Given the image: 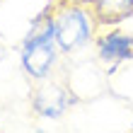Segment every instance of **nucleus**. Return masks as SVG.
Masks as SVG:
<instances>
[{"label": "nucleus", "instance_id": "1", "mask_svg": "<svg viewBox=\"0 0 133 133\" xmlns=\"http://www.w3.org/2000/svg\"><path fill=\"white\" fill-rule=\"evenodd\" d=\"M51 12H53V5H46L32 19L29 32L22 39V46H19V65L24 70V75L32 77L34 82L56 75L58 61L63 56L56 44Z\"/></svg>", "mask_w": 133, "mask_h": 133}, {"label": "nucleus", "instance_id": "5", "mask_svg": "<svg viewBox=\"0 0 133 133\" xmlns=\"http://www.w3.org/2000/svg\"><path fill=\"white\" fill-rule=\"evenodd\" d=\"M95 10L99 27H114L133 17V0H87Z\"/></svg>", "mask_w": 133, "mask_h": 133}, {"label": "nucleus", "instance_id": "2", "mask_svg": "<svg viewBox=\"0 0 133 133\" xmlns=\"http://www.w3.org/2000/svg\"><path fill=\"white\" fill-rule=\"evenodd\" d=\"M51 12L56 44L63 56H75L95 41L99 22L87 0H56Z\"/></svg>", "mask_w": 133, "mask_h": 133}, {"label": "nucleus", "instance_id": "3", "mask_svg": "<svg viewBox=\"0 0 133 133\" xmlns=\"http://www.w3.org/2000/svg\"><path fill=\"white\" fill-rule=\"evenodd\" d=\"M75 99H77L75 90L65 80H58L51 75L39 80V85L34 87L32 107L41 119H61L70 109V104H75Z\"/></svg>", "mask_w": 133, "mask_h": 133}, {"label": "nucleus", "instance_id": "4", "mask_svg": "<svg viewBox=\"0 0 133 133\" xmlns=\"http://www.w3.org/2000/svg\"><path fill=\"white\" fill-rule=\"evenodd\" d=\"M95 51L97 58L107 65V73H114L121 63L133 61V34L111 27L95 36Z\"/></svg>", "mask_w": 133, "mask_h": 133}]
</instances>
